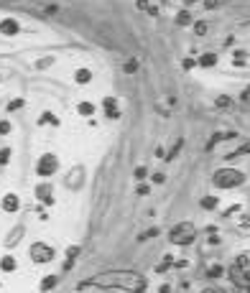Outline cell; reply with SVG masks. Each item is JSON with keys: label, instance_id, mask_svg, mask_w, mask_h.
Here are the masks:
<instances>
[{"label": "cell", "instance_id": "1", "mask_svg": "<svg viewBox=\"0 0 250 293\" xmlns=\"http://www.w3.org/2000/svg\"><path fill=\"white\" fill-rule=\"evenodd\" d=\"M79 288H117L125 293H145L148 281H145L143 273L136 270H105L92 275L90 281L79 283Z\"/></svg>", "mask_w": 250, "mask_h": 293}, {"label": "cell", "instance_id": "2", "mask_svg": "<svg viewBox=\"0 0 250 293\" xmlns=\"http://www.w3.org/2000/svg\"><path fill=\"white\" fill-rule=\"evenodd\" d=\"M245 181H248V176H245V171H240V168H230V166H225V168H217V171L212 173V186L219 189V192H230V189H238V186H243Z\"/></svg>", "mask_w": 250, "mask_h": 293}, {"label": "cell", "instance_id": "3", "mask_svg": "<svg viewBox=\"0 0 250 293\" xmlns=\"http://www.w3.org/2000/svg\"><path fill=\"white\" fill-rule=\"evenodd\" d=\"M197 225L194 222H176L171 229H169V242L171 245H179V247H186V245H192L197 240Z\"/></svg>", "mask_w": 250, "mask_h": 293}, {"label": "cell", "instance_id": "4", "mask_svg": "<svg viewBox=\"0 0 250 293\" xmlns=\"http://www.w3.org/2000/svg\"><path fill=\"white\" fill-rule=\"evenodd\" d=\"M225 273L230 278V283L235 286V291H240V293L250 291V268H240V265H235V262H232Z\"/></svg>", "mask_w": 250, "mask_h": 293}, {"label": "cell", "instance_id": "5", "mask_svg": "<svg viewBox=\"0 0 250 293\" xmlns=\"http://www.w3.org/2000/svg\"><path fill=\"white\" fill-rule=\"evenodd\" d=\"M28 253H31V260L38 262V265H49V262L56 258V250L51 245H46V242H34Z\"/></svg>", "mask_w": 250, "mask_h": 293}, {"label": "cell", "instance_id": "6", "mask_svg": "<svg viewBox=\"0 0 250 293\" xmlns=\"http://www.w3.org/2000/svg\"><path fill=\"white\" fill-rule=\"evenodd\" d=\"M56 171H59V158L54 153H43L36 161V173L41 176V179H49V176H54Z\"/></svg>", "mask_w": 250, "mask_h": 293}, {"label": "cell", "instance_id": "7", "mask_svg": "<svg viewBox=\"0 0 250 293\" xmlns=\"http://www.w3.org/2000/svg\"><path fill=\"white\" fill-rule=\"evenodd\" d=\"M0 207H3V212H8V214H16V212L21 209V196L13 194V192H8L3 199H0Z\"/></svg>", "mask_w": 250, "mask_h": 293}, {"label": "cell", "instance_id": "8", "mask_svg": "<svg viewBox=\"0 0 250 293\" xmlns=\"http://www.w3.org/2000/svg\"><path fill=\"white\" fill-rule=\"evenodd\" d=\"M36 199L43 204V207H51V204H54V189H51V184H38L36 186Z\"/></svg>", "mask_w": 250, "mask_h": 293}, {"label": "cell", "instance_id": "9", "mask_svg": "<svg viewBox=\"0 0 250 293\" xmlns=\"http://www.w3.org/2000/svg\"><path fill=\"white\" fill-rule=\"evenodd\" d=\"M0 33L3 36H18L21 33V23L16 18H3L0 21Z\"/></svg>", "mask_w": 250, "mask_h": 293}, {"label": "cell", "instance_id": "10", "mask_svg": "<svg viewBox=\"0 0 250 293\" xmlns=\"http://www.w3.org/2000/svg\"><path fill=\"white\" fill-rule=\"evenodd\" d=\"M102 110H105V115L110 117V120H117V117H120V107H117L115 97H105V99H102Z\"/></svg>", "mask_w": 250, "mask_h": 293}, {"label": "cell", "instance_id": "11", "mask_svg": "<svg viewBox=\"0 0 250 293\" xmlns=\"http://www.w3.org/2000/svg\"><path fill=\"white\" fill-rule=\"evenodd\" d=\"M230 138H238V133H235V130H227V133H214V135L210 138V143H207V151H214V145H217V143L230 140Z\"/></svg>", "mask_w": 250, "mask_h": 293}, {"label": "cell", "instance_id": "12", "mask_svg": "<svg viewBox=\"0 0 250 293\" xmlns=\"http://www.w3.org/2000/svg\"><path fill=\"white\" fill-rule=\"evenodd\" d=\"M62 275H64V273H54V275H46V278H43V281H41V293L51 291L59 281H62Z\"/></svg>", "mask_w": 250, "mask_h": 293}, {"label": "cell", "instance_id": "13", "mask_svg": "<svg viewBox=\"0 0 250 293\" xmlns=\"http://www.w3.org/2000/svg\"><path fill=\"white\" fill-rule=\"evenodd\" d=\"M217 62H219V56H217V54H212V51L199 56V66H202V69H212V66H217Z\"/></svg>", "mask_w": 250, "mask_h": 293}, {"label": "cell", "instance_id": "14", "mask_svg": "<svg viewBox=\"0 0 250 293\" xmlns=\"http://www.w3.org/2000/svg\"><path fill=\"white\" fill-rule=\"evenodd\" d=\"M243 156H250V140H245V143H243V145H238L235 151H230L225 158H227V161H232V158H243Z\"/></svg>", "mask_w": 250, "mask_h": 293}, {"label": "cell", "instance_id": "15", "mask_svg": "<svg viewBox=\"0 0 250 293\" xmlns=\"http://www.w3.org/2000/svg\"><path fill=\"white\" fill-rule=\"evenodd\" d=\"M174 23H176V26H181V28L192 26V13H189L186 8H184V10H179V13H176V18H174Z\"/></svg>", "mask_w": 250, "mask_h": 293}, {"label": "cell", "instance_id": "16", "mask_svg": "<svg viewBox=\"0 0 250 293\" xmlns=\"http://www.w3.org/2000/svg\"><path fill=\"white\" fill-rule=\"evenodd\" d=\"M0 270H3V273H13V270H16V258H13V255H3V258H0Z\"/></svg>", "mask_w": 250, "mask_h": 293}, {"label": "cell", "instance_id": "17", "mask_svg": "<svg viewBox=\"0 0 250 293\" xmlns=\"http://www.w3.org/2000/svg\"><path fill=\"white\" fill-rule=\"evenodd\" d=\"M82 250H79V245H71L69 247V250H67V265H64V270H69L71 268V262H74L77 260V255H79Z\"/></svg>", "mask_w": 250, "mask_h": 293}, {"label": "cell", "instance_id": "18", "mask_svg": "<svg viewBox=\"0 0 250 293\" xmlns=\"http://www.w3.org/2000/svg\"><path fill=\"white\" fill-rule=\"evenodd\" d=\"M202 209H207V212H212V209H217L219 207V199L217 196H202Z\"/></svg>", "mask_w": 250, "mask_h": 293}, {"label": "cell", "instance_id": "19", "mask_svg": "<svg viewBox=\"0 0 250 293\" xmlns=\"http://www.w3.org/2000/svg\"><path fill=\"white\" fill-rule=\"evenodd\" d=\"M74 79H77L79 84H87V82H92V71H90V69H77Z\"/></svg>", "mask_w": 250, "mask_h": 293}, {"label": "cell", "instance_id": "20", "mask_svg": "<svg viewBox=\"0 0 250 293\" xmlns=\"http://www.w3.org/2000/svg\"><path fill=\"white\" fill-rule=\"evenodd\" d=\"M77 110H79V115H84V117H92V115H95V105H92V102H79Z\"/></svg>", "mask_w": 250, "mask_h": 293}, {"label": "cell", "instance_id": "21", "mask_svg": "<svg viewBox=\"0 0 250 293\" xmlns=\"http://www.w3.org/2000/svg\"><path fill=\"white\" fill-rule=\"evenodd\" d=\"M214 105H217L219 110H230V107H232V97H227V95H219V97L214 99Z\"/></svg>", "mask_w": 250, "mask_h": 293}, {"label": "cell", "instance_id": "22", "mask_svg": "<svg viewBox=\"0 0 250 293\" xmlns=\"http://www.w3.org/2000/svg\"><path fill=\"white\" fill-rule=\"evenodd\" d=\"M181 148H184V140L179 138V140H176V143H174V148H171V151L166 153V161H174L176 156H179V151H181Z\"/></svg>", "mask_w": 250, "mask_h": 293}, {"label": "cell", "instance_id": "23", "mask_svg": "<svg viewBox=\"0 0 250 293\" xmlns=\"http://www.w3.org/2000/svg\"><path fill=\"white\" fill-rule=\"evenodd\" d=\"M232 59H235V66H243V64L248 62V51H245V49H238Z\"/></svg>", "mask_w": 250, "mask_h": 293}, {"label": "cell", "instance_id": "24", "mask_svg": "<svg viewBox=\"0 0 250 293\" xmlns=\"http://www.w3.org/2000/svg\"><path fill=\"white\" fill-rule=\"evenodd\" d=\"M23 225H18V227H13V234H10V237H8V245H16V240L18 237H23Z\"/></svg>", "mask_w": 250, "mask_h": 293}, {"label": "cell", "instance_id": "25", "mask_svg": "<svg viewBox=\"0 0 250 293\" xmlns=\"http://www.w3.org/2000/svg\"><path fill=\"white\" fill-rule=\"evenodd\" d=\"M199 293H230V291H227L225 286H214V283H212V286H204Z\"/></svg>", "mask_w": 250, "mask_h": 293}, {"label": "cell", "instance_id": "26", "mask_svg": "<svg viewBox=\"0 0 250 293\" xmlns=\"http://www.w3.org/2000/svg\"><path fill=\"white\" fill-rule=\"evenodd\" d=\"M235 265H240V268H250V253H243L235 258Z\"/></svg>", "mask_w": 250, "mask_h": 293}, {"label": "cell", "instance_id": "27", "mask_svg": "<svg viewBox=\"0 0 250 293\" xmlns=\"http://www.w3.org/2000/svg\"><path fill=\"white\" fill-rule=\"evenodd\" d=\"M207 275H210V278H222V275H225V268H222V265H212Z\"/></svg>", "mask_w": 250, "mask_h": 293}, {"label": "cell", "instance_id": "28", "mask_svg": "<svg viewBox=\"0 0 250 293\" xmlns=\"http://www.w3.org/2000/svg\"><path fill=\"white\" fill-rule=\"evenodd\" d=\"M207 28H210V26L204 23V21H197V23H194V33H197V36H204V33H207Z\"/></svg>", "mask_w": 250, "mask_h": 293}, {"label": "cell", "instance_id": "29", "mask_svg": "<svg viewBox=\"0 0 250 293\" xmlns=\"http://www.w3.org/2000/svg\"><path fill=\"white\" fill-rule=\"evenodd\" d=\"M23 105H26L23 99H13L10 105H8V112H18V110H23Z\"/></svg>", "mask_w": 250, "mask_h": 293}, {"label": "cell", "instance_id": "30", "mask_svg": "<svg viewBox=\"0 0 250 293\" xmlns=\"http://www.w3.org/2000/svg\"><path fill=\"white\" fill-rule=\"evenodd\" d=\"M10 161V148H0V166H5Z\"/></svg>", "mask_w": 250, "mask_h": 293}, {"label": "cell", "instance_id": "31", "mask_svg": "<svg viewBox=\"0 0 250 293\" xmlns=\"http://www.w3.org/2000/svg\"><path fill=\"white\" fill-rule=\"evenodd\" d=\"M145 176H148V168H145V166H138V168H136V179H138V181H143Z\"/></svg>", "mask_w": 250, "mask_h": 293}, {"label": "cell", "instance_id": "32", "mask_svg": "<svg viewBox=\"0 0 250 293\" xmlns=\"http://www.w3.org/2000/svg\"><path fill=\"white\" fill-rule=\"evenodd\" d=\"M38 123H51V125H59V120H56L54 115H49V112H46V115H41V120H38Z\"/></svg>", "mask_w": 250, "mask_h": 293}, {"label": "cell", "instance_id": "33", "mask_svg": "<svg viewBox=\"0 0 250 293\" xmlns=\"http://www.w3.org/2000/svg\"><path fill=\"white\" fill-rule=\"evenodd\" d=\"M156 234H158V229H156V227H151V229H148V232H145V234H141V237H138V240L143 242V240H151V237H156Z\"/></svg>", "mask_w": 250, "mask_h": 293}, {"label": "cell", "instance_id": "34", "mask_svg": "<svg viewBox=\"0 0 250 293\" xmlns=\"http://www.w3.org/2000/svg\"><path fill=\"white\" fill-rule=\"evenodd\" d=\"M169 265H171V255H166V260H164V262H161V265L156 268V273H164V270H166Z\"/></svg>", "mask_w": 250, "mask_h": 293}, {"label": "cell", "instance_id": "35", "mask_svg": "<svg viewBox=\"0 0 250 293\" xmlns=\"http://www.w3.org/2000/svg\"><path fill=\"white\" fill-rule=\"evenodd\" d=\"M235 212H240V204H232V207H227V209H225L222 214H225V217H232Z\"/></svg>", "mask_w": 250, "mask_h": 293}, {"label": "cell", "instance_id": "36", "mask_svg": "<svg viewBox=\"0 0 250 293\" xmlns=\"http://www.w3.org/2000/svg\"><path fill=\"white\" fill-rule=\"evenodd\" d=\"M164 181H166V173L156 171V173H153V184H164Z\"/></svg>", "mask_w": 250, "mask_h": 293}, {"label": "cell", "instance_id": "37", "mask_svg": "<svg viewBox=\"0 0 250 293\" xmlns=\"http://www.w3.org/2000/svg\"><path fill=\"white\" fill-rule=\"evenodd\" d=\"M138 194H141V196L151 194V186H148V184H138Z\"/></svg>", "mask_w": 250, "mask_h": 293}, {"label": "cell", "instance_id": "38", "mask_svg": "<svg viewBox=\"0 0 250 293\" xmlns=\"http://www.w3.org/2000/svg\"><path fill=\"white\" fill-rule=\"evenodd\" d=\"M8 133H10V123L3 120V123H0V135H8Z\"/></svg>", "mask_w": 250, "mask_h": 293}, {"label": "cell", "instance_id": "39", "mask_svg": "<svg viewBox=\"0 0 250 293\" xmlns=\"http://www.w3.org/2000/svg\"><path fill=\"white\" fill-rule=\"evenodd\" d=\"M202 3H204V8H210V10H214V8H217V3H219V0H202Z\"/></svg>", "mask_w": 250, "mask_h": 293}, {"label": "cell", "instance_id": "40", "mask_svg": "<svg viewBox=\"0 0 250 293\" xmlns=\"http://www.w3.org/2000/svg\"><path fill=\"white\" fill-rule=\"evenodd\" d=\"M136 69H138V64H136V62H128V64H125V71H128V74H133Z\"/></svg>", "mask_w": 250, "mask_h": 293}, {"label": "cell", "instance_id": "41", "mask_svg": "<svg viewBox=\"0 0 250 293\" xmlns=\"http://www.w3.org/2000/svg\"><path fill=\"white\" fill-rule=\"evenodd\" d=\"M136 5L138 10H148V0H136Z\"/></svg>", "mask_w": 250, "mask_h": 293}, {"label": "cell", "instance_id": "42", "mask_svg": "<svg viewBox=\"0 0 250 293\" xmlns=\"http://www.w3.org/2000/svg\"><path fill=\"white\" fill-rule=\"evenodd\" d=\"M181 66H184V69H192V66H194V59H184Z\"/></svg>", "mask_w": 250, "mask_h": 293}, {"label": "cell", "instance_id": "43", "mask_svg": "<svg viewBox=\"0 0 250 293\" xmlns=\"http://www.w3.org/2000/svg\"><path fill=\"white\" fill-rule=\"evenodd\" d=\"M240 225H243V227H250V214H243V219H240Z\"/></svg>", "mask_w": 250, "mask_h": 293}, {"label": "cell", "instance_id": "44", "mask_svg": "<svg viewBox=\"0 0 250 293\" xmlns=\"http://www.w3.org/2000/svg\"><path fill=\"white\" fill-rule=\"evenodd\" d=\"M248 97H250V84H248V90H245V92H243V102H245V99H248Z\"/></svg>", "mask_w": 250, "mask_h": 293}, {"label": "cell", "instance_id": "45", "mask_svg": "<svg viewBox=\"0 0 250 293\" xmlns=\"http://www.w3.org/2000/svg\"><path fill=\"white\" fill-rule=\"evenodd\" d=\"M169 291H171L169 286H161V288H158V293H169Z\"/></svg>", "mask_w": 250, "mask_h": 293}, {"label": "cell", "instance_id": "46", "mask_svg": "<svg viewBox=\"0 0 250 293\" xmlns=\"http://www.w3.org/2000/svg\"><path fill=\"white\" fill-rule=\"evenodd\" d=\"M192 3H197V0H184V5H192Z\"/></svg>", "mask_w": 250, "mask_h": 293}, {"label": "cell", "instance_id": "47", "mask_svg": "<svg viewBox=\"0 0 250 293\" xmlns=\"http://www.w3.org/2000/svg\"><path fill=\"white\" fill-rule=\"evenodd\" d=\"M245 293H250V291H245Z\"/></svg>", "mask_w": 250, "mask_h": 293}]
</instances>
